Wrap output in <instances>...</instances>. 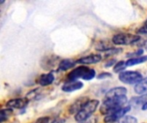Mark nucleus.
Segmentation results:
<instances>
[{"mask_svg": "<svg viewBox=\"0 0 147 123\" xmlns=\"http://www.w3.org/2000/svg\"><path fill=\"white\" fill-rule=\"evenodd\" d=\"M127 90L123 86L111 88L105 94L102 104L100 107V112L102 115L109 116L122 108L127 103Z\"/></svg>", "mask_w": 147, "mask_h": 123, "instance_id": "f257e3e1", "label": "nucleus"}, {"mask_svg": "<svg viewBox=\"0 0 147 123\" xmlns=\"http://www.w3.org/2000/svg\"><path fill=\"white\" fill-rule=\"evenodd\" d=\"M68 79L71 80H78V79L84 80H91L96 77V71L86 66H79L75 68L68 74Z\"/></svg>", "mask_w": 147, "mask_h": 123, "instance_id": "f03ea898", "label": "nucleus"}, {"mask_svg": "<svg viewBox=\"0 0 147 123\" xmlns=\"http://www.w3.org/2000/svg\"><path fill=\"white\" fill-rule=\"evenodd\" d=\"M99 103L100 102L96 99L90 100L87 104L77 115H75V120L78 122H82L90 119L99 106Z\"/></svg>", "mask_w": 147, "mask_h": 123, "instance_id": "7ed1b4c3", "label": "nucleus"}, {"mask_svg": "<svg viewBox=\"0 0 147 123\" xmlns=\"http://www.w3.org/2000/svg\"><path fill=\"white\" fill-rule=\"evenodd\" d=\"M140 40V36L132 33H119L112 38V43L116 45H129L137 44Z\"/></svg>", "mask_w": 147, "mask_h": 123, "instance_id": "20e7f679", "label": "nucleus"}, {"mask_svg": "<svg viewBox=\"0 0 147 123\" xmlns=\"http://www.w3.org/2000/svg\"><path fill=\"white\" fill-rule=\"evenodd\" d=\"M119 80L127 85H137L143 80V77L137 71H124L120 74Z\"/></svg>", "mask_w": 147, "mask_h": 123, "instance_id": "39448f33", "label": "nucleus"}, {"mask_svg": "<svg viewBox=\"0 0 147 123\" xmlns=\"http://www.w3.org/2000/svg\"><path fill=\"white\" fill-rule=\"evenodd\" d=\"M131 108L132 107L130 105H128V106H126V107H124V108H122V109H121V110H117V111H115V112H114V113H112V114H110V115H109L107 116H105L104 122L106 123H113L117 122V121H120L121 118H123L125 116V115L127 112H129L131 110Z\"/></svg>", "mask_w": 147, "mask_h": 123, "instance_id": "423d86ee", "label": "nucleus"}, {"mask_svg": "<svg viewBox=\"0 0 147 123\" xmlns=\"http://www.w3.org/2000/svg\"><path fill=\"white\" fill-rule=\"evenodd\" d=\"M90 99L88 97H81L79 98H78L70 107H69V113L73 115H77L86 104L87 103L90 101Z\"/></svg>", "mask_w": 147, "mask_h": 123, "instance_id": "0eeeda50", "label": "nucleus"}, {"mask_svg": "<svg viewBox=\"0 0 147 123\" xmlns=\"http://www.w3.org/2000/svg\"><path fill=\"white\" fill-rule=\"evenodd\" d=\"M29 103V99L28 98H14L10 99L6 103V106L9 109H24Z\"/></svg>", "mask_w": 147, "mask_h": 123, "instance_id": "6e6552de", "label": "nucleus"}, {"mask_svg": "<svg viewBox=\"0 0 147 123\" xmlns=\"http://www.w3.org/2000/svg\"><path fill=\"white\" fill-rule=\"evenodd\" d=\"M84 87V83L79 80H71L69 82L65 83L62 86V91L65 92H72L78 91Z\"/></svg>", "mask_w": 147, "mask_h": 123, "instance_id": "1a4fd4ad", "label": "nucleus"}, {"mask_svg": "<svg viewBox=\"0 0 147 123\" xmlns=\"http://www.w3.org/2000/svg\"><path fill=\"white\" fill-rule=\"evenodd\" d=\"M102 57L100 54H90L77 60V63L79 64H94L101 62Z\"/></svg>", "mask_w": 147, "mask_h": 123, "instance_id": "9d476101", "label": "nucleus"}, {"mask_svg": "<svg viewBox=\"0 0 147 123\" xmlns=\"http://www.w3.org/2000/svg\"><path fill=\"white\" fill-rule=\"evenodd\" d=\"M77 64V61H73L71 59H63L59 62L58 65L59 71H66L69 68H73Z\"/></svg>", "mask_w": 147, "mask_h": 123, "instance_id": "9b49d317", "label": "nucleus"}, {"mask_svg": "<svg viewBox=\"0 0 147 123\" xmlns=\"http://www.w3.org/2000/svg\"><path fill=\"white\" fill-rule=\"evenodd\" d=\"M54 80V75L52 73H48V74H41L39 78V84L42 86H47L51 85Z\"/></svg>", "mask_w": 147, "mask_h": 123, "instance_id": "f8f14e48", "label": "nucleus"}, {"mask_svg": "<svg viewBox=\"0 0 147 123\" xmlns=\"http://www.w3.org/2000/svg\"><path fill=\"white\" fill-rule=\"evenodd\" d=\"M147 102V94H144L141 96H138V97H134L131 98L130 102H129V105L132 107H138L140 105H144Z\"/></svg>", "mask_w": 147, "mask_h": 123, "instance_id": "ddd939ff", "label": "nucleus"}, {"mask_svg": "<svg viewBox=\"0 0 147 123\" xmlns=\"http://www.w3.org/2000/svg\"><path fill=\"white\" fill-rule=\"evenodd\" d=\"M134 92L137 94H140V95L147 94V77L143 79L139 84L135 85Z\"/></svg>", "mask_w": 147, "mask_h": 123, "instance_id": "4468645a", "label": "nucleus"}, {"mask_svg": "<svg viewBox=\"0 0 147 123\" xmlns=\"http://www.w3.org/2000/svg\"><path fill=\"white\" fill-rule=\"evenodd\" d=\"M147 62V55L145 56H141L140 57L137 58H131L129 60L127 61V67H132L134 65H138V64H141Z\"/></svg>", "mask_w": 147, "mask_h": 123, "instance_id": "2eb2a0df", "label": "nucleus"}, {"mask_svg": "<svg viewBox=\"0 0 147 123\" xmlns=\"http://www.w3.org/2000/svg\"><path fill=\"white\" fill-rule=\"evenodd\" d=\"M127 62L125 61H120L118 62H116V64L114 67V72L115 73H122L124 72V69L127 68Z\"/></svg>", "mask_w": 147, "mask_h": 123, "instance_id": "dca6fc26", "label": "nucleus"}, {"mask_svg": "<svg viewBox=\"0 0 147 123\" xmlns=\"http://www.w3.org/2000/svg\"><path fill=\"white\" fill-rule=\"evenodd\" d=\"M12 113V110L11 109H3V110H1V115H0V118H1V120H0V122L3 123L4 121H6L8 118H9V115Z\"/></svg>", "mask_w": 147, "mask_h": 123, "instance_id": "f3484780", "label": "nucleus"}, {"mask_svg": "<svg viewBox=\"0 0 147 123\" xmlns=\"http://www.w3.org/2000/svg\"><path fill=\"white\" fill-rule=\"evenodd\" d=\"M119 123H138V120L132 116H126L119 121Z\"/></svg>", "mask_w": 147, "mask_h": 123, "instance_id": "a211bd4d", "label": "nucleus"}, {"mask_svg": "<svg viewBox=\"0 0 147 123\" xmlns=\"http://www.w3.org/2000/svg\"><path fill=\"white\" fill-rule=\"evenodd\" d=\"M144 53V50L143 49H139L134 52H130V53H127V57H132V58H137V57H141L140 55H142Z\"/></svg>", "mask_w": 147, "mask_h": 123, "instance_id": "6ab92c4d", "label": "nucleus"}, {"mask_svg": "<svg viewBox=\"0 0 147 123\" xmlns=\"http://www.w3.org/2000/svg\"><path fill=\"white\" fill-rule=\"evenodd\" d=\"M121 51H122V50L120 49V48H112L109 51L105 52V57H110V56H113V55H116V54H119Z\"/></svg>", "mask_w": 147, "mask_h": 123, "instance_id": "aec40b11", "label": "nucleus"}, {"mask_svg": "<svg viewBox=\"0 0 147 123\" xmlns=\"http://www.w3.org/2000/svg\"><path fill=\"white\" fill-rule=\"evenodd\" d=\"M112 77V74L110 73H108V72H104V73H101L99 74L96 78L99 79V80H102V79H106V78H110Z\"/></svg>", "mask_w": 147, "mask_h": 123, "instance_id": "412c9836", "label": "nucleus"}, {"mask_svg": "<svg viewBox=\"0 0 147 123\" xmlns=\"http://www.w3.org/2000/svg\"><path fill=\"white\" fill-rule=\"evenodd\" d=\"M137 33H138L139 34H146L147 35V24L146 25H145V26H143L142 27H140V28L137 31Z\"/></svg>", "mask_w": 147, "mask_h": 123, "instance_id": "4be33fe9", "label": "nucleus"}, {"mask_svg": "<svg viewBox=\"0 0 147 123\" xmlns=\"http://www.w3.org/2000/svg\"><path fill=\"white\" fill-rule=\"evenodd\" d=\"M49 122V117L47 116H45V117H40L39 118L35 123H48Z\"/></svg>", "mask_w": 147, "mask_h": 123, "instance_id": "5701e85b", "label": "nucleus"}, {"mask_svg": "<svg viewBox=\"0 0 147 123\" xmlns=\"http://www.w3.org/2000/svg\"><path fill=\"white\" fill-rule=\"evenodd\" d=\"M116 62V60L115 59H111V60H109L106 64H105V67L106 68H109V67H112L114 64H116L115 63Z\"/></svg>", "mask_w": 147, "mask_h": 123, "instance_id": "b1692460", "label": "nucleus"}, {"mask_svg": "<svg viewBox=\"0 0 147 123\" xmlns=\"http://www.w3.org/2000/svg\"><path fill=\"white\" fill-rule=\"evenodd\" d=\"M96 118H95V117H92V118H90V119H88L87 121H84V122H82L80 123H96Z\"/></svg>", "mask_w": 147, "mask_h": 123, "instance_id": "393cba45", "label": "nucleus"}, {"mask_svg": "<svg viewBox=\"0 0 147 123\" xmlns=\"http://www.w3.org/2000/svg\"><path fill=\"white\" fill-rule=\"evenodd\" d=\"M65 120L64 118H57L55 120H53L51 123H65Z\"/></svg>", "mask_w": 147, "mask_h": 123, "instance_id": "a878e982", "label": "nucleus"}, {"mask_svg": "<svg viewBox=\"0 0 147 123\" xmlns=\"http://www.w3.org/2000/svg\"><path fill=\"white\" fill-rule=\"evenodd\" d=\"M140 46H141V47H147V40H144L143 44L140 45Z\"/></svg>", "mask_w": 147, "mask_h": 123, "instance_id": "bb28decb", "label": "nucleus"}, {"mask_svg": "<svg viewBox=\"0 0 147 123\" xmlns=\"http://www.w3.org/2000/svg\"><path fill=\"white\" fill-rule=\"evenodd\" d=\"M142 110H147V102L142 106Z\"/></svg>", "mask_w": 147, "mask_h": 123, "instance_id": "cd10ccee", "label": "nucleus"}]
</instances>
